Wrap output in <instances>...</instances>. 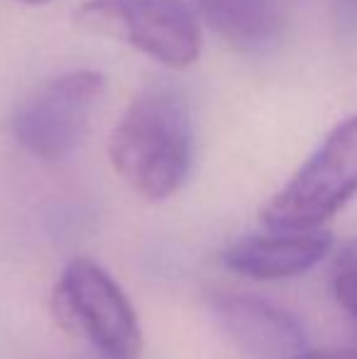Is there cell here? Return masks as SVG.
<instances>
[{
    "instance_id": "obj_1",
    "label": "cell",
    "mask_w": 357,
    "mask_h": 359,
    "mask_svg": "<svg viewBox=\"0 0 357 359\" xmlns=\"http://www.w3.org/2000/svg\"><path fill=\"white\" fill-rule=\"evenodd\" d=\"M108 156L137 196L164 201L186 184L194 161V125L186 95L167 83L142 88L113 128Z\"/></svg>"
},
{
    "instance_id": "obj_2",
    "label": "cell",
    "mask_w": 357,
    "mask_h": 359,
    "mask_svg": "<svg viewBox=\"0 0 357 359\" xmlns=\"http://www.w3.org/2000/svg\"><path fill=\"white\" fill-rule=\"evenodd\" d=\"M74 25L169 69H189L203 49V22L184 0H83L74 10Z\"/></svg>"
},
{
    "instance_id": "obj_3",
    "label": "cell",
    "mask_w": 357,
    "mask_h": 359,
    "mask_svg": "<svg viewBox=\"0 0 357 359\" xmlns=\"http://www.w3.org/2000/svg\"><path fill=\"white\" fill-rule=\"evenodd\" d=\"M357 196V115L340 120L262 208L269 230H316Z\"/></svg>"
},
{
    "instance_id": "obj_4",
    "label": "cell",
    "mask_w": 357,
    "mask_h": 359,
    "mask_svg": "<svg viewBox=\"0 0 357 359\" xmlns=\"http://www.w3.org/2000/svg\"><path fill=\"white\" fill-rule=\"evenodd\" d=\"M57 320L83 337L105 359H140L142 327L118 281L93 259L79 257L64 266L54 286Z\"/></svg>"
},
{
    "instance_id": "obj_5",
    "label": "cell",
    "mask_w": 357,
    "mask_h": 359,
    "mask_svg": "<svg viewBox=\"0 0 357 359\" xmlns=\"http://www.w3.org/2000/svg\"><path fill=\"white\" fill-rule=\"evenodd\" d=\"M103 95V74L90 69L62 74L34 88L15 108L10 133L34 159L62 161L83 142Z\"/></svg>"
},
{
    "instance_id": "obj_6",
    "label": "cell",
    "mask_w": 357,
    "mask_h": 359,
    "mask_svg": "<svg viewBox=\"0 0 357 359\" xmlns=\"http://www.w3.org/2000/svg\"><path fill=\"white\" fill-rule=\"evenodd\" d=\"M210 306L228 340L245 359H294L306 350L304 325L281 306L243 293L215 296Z\"/></svg>"
},
{
    "instance_id": "obj_7",
    "label": "cell",
    "mask_w": 357,
    "mask_h": 359,
    "mask_svg": "<svg viewBox=\"0 0 357 359\" xmlns=\"http://www.w3.org/2000/svg\"><path fill=\"white\" fill-rule=\"evenodd\" d=\"M333 247L330 232L321 230H271L267 235H248L223 252L230 271L255 281H276L306 274Z\"/></svg>"
},
{
    "instance_id": "obj_8",
    "label": "cell",
    "mask_w": 357,
    "mask_h": 359,
    "mask_svg": "<svg viewBox=\"0 0 357 359\" xmlns=\"http://www.w3.org/2000/svg\"><path fill=\"white\" fill-rule=\"evenodd\" d=\"M201 22L228 47L260 52L281 37L286 0H196Z\"/></svg>"
},
{
    "instance_id": "obj_9",
    "label": "cell",
    "mask_w": 357,
    "mask_h": 359,
    "mask_svg": "<svg viewBox=\"0 0 357 359\" xmlns=\"http://www.w3.org/2000/svg\"><path fill=\"white\" fill-rule=\"evenodd\" d=\"M330 286H333V296L340 308L357 320V237L348 240L335 252Z\"/></svg>"
},
{
    "instance_id": "obj_10",
    "label": "cell",
    "mask_w": 357,
    "mask_h": 359,
    "mask_svg": "<svg viewBox=\"0 0 357 359\" xmlns=\"http://www.w3.org/2000/svg\"><path fill=\"white\" fill-rule=\"evenodd\" d=\"M294 359H357V347H333V350H304Z\"/></svg>"
},
{
    "instance_id": "obj_11",
    "label": "cell",
    "mask_w": 357,
    "mask_h": 359,
    "mask_svg": "<svg viewBox=\"0 0 357 359\" xmlns=\"http://www.w3.org/2000/svg\"><path fill=\"white\" fill-rule=\"evenodd\" d=\"M22 3H27V5H44V3H49V0H22Z\"/></svg>"
}]
</instances>
